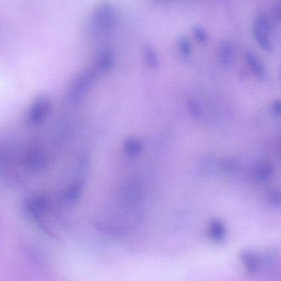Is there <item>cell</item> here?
Masks as SVG:
<instances>
[{"mask_svg":"<svg viewBox=\"0 0 281 281\" xmlns=\"http://www.w3.org/2000/svg\"><path fill=\"white\" fill-rule=\"evenodd\" d=\"M271 31L270 22L265 15L260 14L255 18L253 32L257 43L267 52H271L272 46L270 38Z\"/></svg>","mask_w":281,"mask_h":281,"instance_id":"6da1fadb","label":"cell"},{"mask_svg":"<svg viewBox=\"0 0 281 281\" xmlns=\"http://www.w3.org/2000/svg\"><path fill=\"white\" fill-rule=\"evenodd\" d=\"M244 264L250 274H254L257 269V263L253 254L250 252L245 251L241 255Z\"/></svg>","mask_w":281,"mask_h":281,"instance_id":"8992f818","label":"cell"},{"mask_svg":"<svg viewBox=\"0 0 281 281\" xmlns=\"http://www.w3.org/2000/svg\"><path fill=\"white\" fill-rule=\"evenodd\" d=\"M84 184L82 181L77 182L68 187L65 193V199L69 202H76L80 196Z\"/></svg>","mask_w":281,"mask_h":281,"instance_id":"277c9868","label":"cell"},{"mask_svg":"<svg viewBox=\"0 0 281 281\" xmlns=\"http://www.w3.org/2000/svg\"><path fill=\"white\" fill-rule=\"evenodd\" d=\"M274 14L276 18L279 20L281 18V5L280 3H278L274 8Z\"/></svg>","mask_w":281,"mask_h":281,"instance_id":"8fae6325","label":"cell"},{"mask_svg":"<svg viewBox=\"0 0 281 281\" xmlns=\"http://www.w3.org/2000/svg\"><path fill=\"white\" fill-rule=\"evenodd\" d=\"M274 110L276 114H280L281 112V102L279 100L276 101L274 103Z\"/></svg>","mask_w":281,"mask_h":281,"instance_id":"7c38bea8","label":"cell"},{"mask_svg":"<svg viewBox=\"0 0 281 281\" xmlns=\"http://www.w3.org/2000/svg\"><path fill=\"white\" fill-rule=\"evenodd\" d=\"M233 48L231 44L224 41L221 44L220 47V60L223 65H228L233 59Z\"/></svg>","mask_w":281,"mask_h":281,"instance_id":"5b68a950","label":"cell"},{"mask_svg":"<svg viewBox=\"0 0 281 281\" xmlns=\"http://www.w3.org/2000/svg\"><path fill=\"white\" fill-rule=\"evenodd\" d=\"M142 142L134 138L126 139L124 143L125 151L127 155L131 156L139 155L142 150Z\"/></svg>","mask_w":281,"mask_h":281,"instance_id":"3957f363","label":"cell"},{"mask_svg":"<svg viewBox=\"0 0 281 281\" xmlns=\"http://www.w3.org/2000/svg\"><path fill=\"white\" fill-rule=\"evenodd\" d=\"M187 109L193 116L199 118L201 117L202 111L200 106L193 99H189L187 102Z\"/></svg>","mask_w":281,"mask_h":281,"instance_id":"ba28073f","label":"cell"},{"mask_svg":"<svg viewBox=\"0 0 281 281\" xmlns=\"http://www.w3.org/2000/svg\"><path fill=\"white\" fill-rule=\"evenodd\" d=\"M192 31L196 39L201 43H204L207 40V34L203 28L198 26L192 27Z\"/></svg>","mask_w":281,"mask_h":281,"instance_id":"9c48e42d","label":"cell"},{"mask_svg":"<svg viewBox=\"0 0 281 281\" xmlns=\"http://www.w3.org/2000/svg\"><path fill=\"white\" fill-rule=\"evenodd\" d=\"M210 236L215 241L220 242L225 237V230L222 225L218 221L214 222L210 227Z\"/></svg>","mask_w":281,"mask_h":281,"instance_id":"52a82bcc","label":"cell"},{"mask_svg":"<svg viewBox=\"0 0 281 281\" xmlns=\"http://www.w3.org/2000/svg\"><path fill=\"white\" fill-rule=\"evenodd\" d=\"M246 60L248 64L255 76L259 78H263L265 76V70L258 57L253 52L248 51L246 53Z\"/></svg>","mask_w":281,"mask_h":281,"instance_id":"7a4b0ae2","label":"cell"},{"mask_svg":"<svg viewBox=\"0 0 281 281\" xmlns=\"http://www.w3.org/2000/svg\"><path fill=\"white\" fill-rule=\"evenodd\" d=\"M178 45L181 53L184 56H188L191 52V45H190L187 39L184 38V37H181L179 39Z\"/></svg>","mask_w":281,"mask_h":281,"instance_id":"30bf717a","label":"cell"}]
</instances>
